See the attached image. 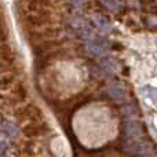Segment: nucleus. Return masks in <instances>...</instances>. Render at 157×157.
I'll return each mask as SVG.
<instances>
[{
  "mask_svg": "<svg viewBox=\"0 0 157 157\" xmlns=\"http://www.w3.org/2000/svg\"><path fill=\"white\" fill-rule=\"evenodd\" d=\"M25 21L32 28H40V26H44V25L48 24V22L51 21V18H50L48 13H46V11L43 10V11H40V13H37L36 15H28Z\"/></svg>",
  "mask_w": 157,
  "mask_h": 157,
  "instance_id": "f257e3e1",
  "label": "nucleus"
},
{
  "mask_svg": "<svg viewBox=\"0 0 157 157\" xmlns=\"http://www.w3.org/2000/svg\"><path fill=\"white\" fill-rule=\"evenodd\" d=\"M59 46V41L57 40H44L41 43H39L37 46H35V54L36 55H44L47 52H51L54 48Z\"/></svg>",
  "mask_w": 157,
  "mask_h": 157,
  "instance_id": "f03ea898",
  "label": "nucleus"
},
{
  "mask_svg": "<svg viewBox=\"0 0 157 157\" xmlns=\"http://www.w3.org/2000/svg\"><path fill=\"white\" fill-rule=\"evenodd\" d=\"M48 4H50V0H29V2H28V10L40 13V11H43V8L47 7Z\"/></svg>",
  "mask_w": 157,
  "mask_h": 157,
  "instance_id": "7ed1b4c3",
  "label": "nucleus"
},
{
  "mask_svg": "<svg viewBox=\"0 0 157 157\" xmlns=\"http://www.w3.org/2000/svg\"><path fill=\"white\" fill-rule=\"evenodd\" d=\"M0 57L3 58V61H6V62H14V52H13V50L10 48L8 46H2L0 47Z\"/></svg>",
  "mask_w": 157,
  "mask_h": 157,
  "instance_id": "20e7f679",
  "label": "nucleus"
},
{
  "mask_svg": "<svg viewBox=\"0 0 157 157\" xmlns=\"http://www.w3.org/2000/svg\"><path fill=\"white\" fill-rule=\"evenodd\" d=\"M14 84V77L11 75H3L0 77V90H7Z\"/></svg>",
  "mask_w": 157,
  "mask_h": 157,
  "instance_id": "39448f33",
  "label": "nucleus"
},
{
  "mask_svg": "<svg viewBox=\"0 0 157 157\" xmlns=\"http://www.w3.org/2000/svg\"><path fill=\"white\" fill-rule=\"evenodd\" d=\"M15 94H19V95H21V98L26 97V90L24 88V86H22L21 83L15 84Z\"/></svg>",
  "mask_w": 157,
  "mask_h": 157,
  "instance_id": "423d86ee",
  "label": "nucleus"
},
{
  "mask_svg": "<svg viewBox=\"0 0 157 157\" xmlns=\"http://www.w3.org/2000/svg\"><path fill=\"white\" fill-rule=\"evenodd\" d=\"M6 39H7V33H6L4 30L0 28V41H4Z\"/></svg>",
  "mask_w": 157,
  "mask_h": 157,
  "instance_id": "0eeeda50",
  "label": "nucleus"
},
{
  "mask_svg": "<svg viewBox=\"0 0 157 157\" xmlns=\"http://www.w3.org/2000/svg\"><path fill=\"white\" fill-rule=\"evenodd\" d=\"M2 153H3V146L0 145V155H2Z\"/></svg>",
  "mask_w": 157,
  "mask_h": 157,
  "instance_id": "6e6552de",
  "label": "nucleus"
}]
</instances>
